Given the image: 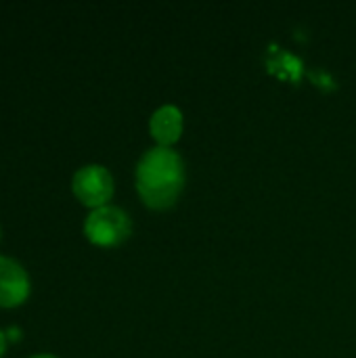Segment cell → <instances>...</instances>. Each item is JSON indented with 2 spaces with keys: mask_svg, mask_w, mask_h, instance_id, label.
Listing matches in <instances>:
<instances>
[{
  "mask_svg": "<svg viewBox=\"0 0 356 358\" xmlns=\"http://www.w3.org/2000/svg\"><path fill=\"white\" fill-rule=\"evenodd\" d=\"M31 358H57V357H50V355H36V357Z\"/></svg>",
  "mask_w": 356,
  "mask_h": 358,
  "instance_id": "cell-8",
  "label": "cell"
},
{
  "mask_svg": "<svg viewBox=\"0 0 356 358\" xmlns=\"http://www.w3.org/2000/svg\"><path fill=\"white\" fill-rule=\"evenodd\" d=\"M6 336H4V331H0V358H2V355H4V350H6Z\"/></svg>",
  "mask_w": 356,
  "mask_h": 358,
  "instance_id": "cell-7",
  "label": "cell"
},
{
  "mask_svg": "<svg viewBox=\"0 0 356 358\" xmlns=\"http://www.w3.org/2000/svg\"><path fill=\"white\" fill-rule=\"evenodd\" d=\"M29 296V277L25 268L6 256H0V306H21Z\"/></svg>",
  "mask_w": 356,
  "mask_h": 358,
  "instance_id": "cell-4",
  "label": "cell"
},
{
  "mask_svg": "<svg viewBox=\"0 0 356 358\" xmlns=\"http://www.w3.org/2000/svg\"><path fill=\"white\" fill-rule=\"evenodd\" d=\"M185 185V164L170 147L149 149L136 166V189L149 208H170Z\"/></svg>",
  "mask_w": 356,
  "mask_h": 358,
  "instance_id": "cell-1",
  "label": "cell"
},
{
  "mask_svg": "<svg viewBox=\"0 0 356 358\" xmlns=\"http://www.w3.org/2000/svg\"><path fill=\"white\" fill-rule=\"evenodd\" d=\"M130 231H132V222L128 214L115 206H103L92 210L84 222L86 237L103 248H111L126 241Z\"/></svg>",
  "mask_w": 356,
  "mask_h": 358,
  "instance_id": "cell-2",
  "label": "cell"
},
{
  "mask_svg": "<svg viewBox=\"0 0 356 358\" xmlns=\"http://www.w3.org/2000/svg\"><path fill=\"white\" fill-rule=\"evenodd\" d=\"M153 138L159 143V147H168L178 141L183 132V113L174 105H164L159 107L149 122Z\"/></svg>",
  "mask_w": 356,
  "mask_h": 358,
  "instance_id": "cell-5",
  "label": "cell"
},
{
  "mask_svg": "<svg viewBox=\"0 0 356 358\" xmlns=\"http://www.w3.org/2000/svg\"><path fill=\"white\" fill-rule=\"evenodd\" d=\"M73 195L88 208H103L113 195V178L103 166H84L73 174Z\"/></svg>",
  "mask_w": 356,
  "mask_h": 358,
  "instance_id": "cell-3",
  "label": "cell"
},
{
  "mask_svg": "<svg viewBox=\"0 0 356 358\" xmlns=\"http://www.w3.org/2000/svg\"><path fill=\"white\" fill-rule=\"evenodd\" d=\"M4 336H6V340H10V342H19V340H21V329H19V327H8V329L4 331Z\"/></svg>",
  "mask_w": 356,
  "mask_h": 358,
  "instance_id": "cell-6",
  "label": "cell"
}]
</instances>
